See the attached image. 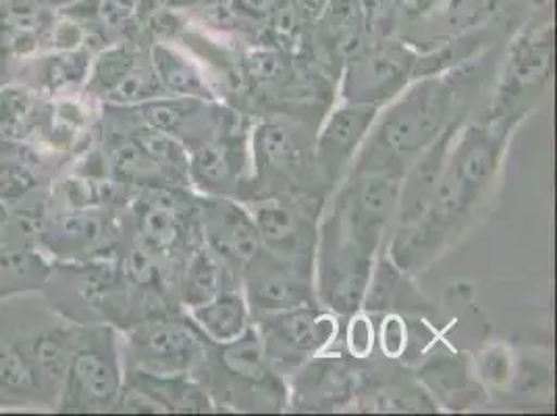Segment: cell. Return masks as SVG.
I'll list each match as a JSON object with an SVG mask.
<instances>
[{"label": "cell", "mask_w": 557, "mask_h": 416, "mask_svg": "<svg viewBox=\"0 0 557 416\" xmlns=\"http://www.w3.org/2000/svg\"><path fill=\"white\" fill-rule=\"evenodd\" d=\"M510 125L497 121L458 127L426 215L414 228L394 233L387 258L397 269H422L472 223L502 171Z\"/></svg>", "instance_id": "cell-1"}, {"label": "cell", "mask_w": 557, "mask_h": 416, "mask_svg": "<svg viewBox=\"0 0 557 416\" xmlns=\"http://www.w3.org/2000/svg\"><path fill=\"white\" fill-rule=\"evenodd\" d=\"M456 84L447 75H424L387 102L372 123L349 171H387L404 180L410 164L454 123Z\"/></svg>", "instance_id": "cell-2"}, {"label": "cell", "mask_w": 557, "mask_h": 416, "mask_svg": "<svg viewBox=\"0 0 557 416\" xmlns=\"http://www.w3.org/2000/svg\"><path fill=\"white\" fill-rule=\"evenodd\" d=\"M314 138L289 115L262 117L250 127L252 180L260 196H285L308 205L325 189L314 167ZM326 196V194H325Z\"/></svg>", "instance_id": "cell-3"}, {"label": "cell", "mask_w": 557, "mask_h": 416, "mask_svg": "<svg viewBox=\"0 0 557 416\" xmlns=\"http://www.w3.org/2000/svg\"><path fill=\"white\" fill-rule=\"evenodd\" d=\"M210 344L186 317L157 315L134 325L121 354L129 369L152 375H194L205 363Z\"/></svg>", "instance_id": "cell-4"}, {"label": "cell", "mask_w": 557, "mask_h": 416, "mask_svg": "<svg viewBox=\"0 0 557 416\" xmlns=\"http://www.w3.org/2000/svg\"><path fill=\"white\" fill-rule=\"evenodd\" d=\"M260 331L271 367L283 377H292L306 363L326 352L337 342L342 317L317 304L252 317Z\"/></svg>", "instance_id": "cell-5"}, {"label": "cell", "mask_w": 557, "mask_h": 416, "mask_svg": "<svg viewBox=\"0 0 557 416\" xmlns=\"http://www.w3.org/2000/svg\"><path fill=\"white\" fill-rule=\"evenodd\" d=\"M123 354L115 331L96 327L77 335L63 386L70 411H111L123 392Z\"/></svg>", "instance_id": "cell-6"}, {"label": "cell", "mask_w": 557, "mask_h": 416, "mask_svg": "<svg viewBox=\"0 0 557 416\" xmlns=\"http://www.w3.org/2000/svg\"><path fill=\"white\" fill-rule=\"evenodd\" d=\"M417 54L410 48L385 40H369L344 61L339 102L383 109L404 93L417 73Z\"/></svg>", "instance_id": "cell-7"}, {"label": "cell", "mask_w": 557, "mask_h": 416, "mask_svg": "<svg viewBox=\"0 0 557 416\" xmlns=\"http://www.w3.org/2000/svg\"><path fill=\"white\" fill-rule=\"evenodd\" d=\"M250 127L198 142L187 150V182L198 196H227L242 200L246 185L255 187L250 159Z\"/></svg>", "instance_id": "cell-8"}, {"label": "cell", "mask_w": 557, "mask_h": 416, "mask_svg": "<svg viewBox=\"0 0 557 416\" xmlns=\"http://www.w3.org/2000/svg\"><path fill=\"white\" fill-rule=\"evenodd\" d=\"M246 205L267 253L314 269L321 210L285 196H258Z\"/></svg>", "instance_id": "cell-9"}, {"label": "cell", "mask_w": 557, "mask_h": 416, "mask_svg": "<svg viewBox=\"0 0 557 416\" xmlns=\"http://www.w3.org/2000/svg\"><path fill=\"white\" fill-rule=\"evenodd\" d=\"M202 244L235 278L262 253L260 235L246 203L227 196H198Z\"/></svg>", "instance_id": "cell-10"}, {"label": "cell", "mask_w": 557, "mask_h": 416, "mask_svg": "<svg viewBox=\"0 0 557 416\" xmlns=\"http://www.w3.org/2000/svg\"><path fill=\"white\" fill-rule=\"evenodd\" d=\"M86 93L107 107H136L166 96L150 63V52L121 45L102 48L86 79Z\"/></svg>", "instance_id": "cell-11"}, {"label": "cell", "mask_w": 557, "mask_h": 416, "mask_svg": "<svg viewBox=\"0 0 557 416\" xmlns=\"http://www.w3.org/2000/svg\"><path fill=\"white\" fill-rule=\"evenodd\" d=\"M379 107L339 102L314 136V167L326 196L346 180L364 139L371 134Z\"/></svg>", "instance_id": "cell-12"}, {"label": "cell", "mask_w": 557, "mask_h": 416, "mask_svg": "<svg viewBox=\"0 0 557 416\" xmlns=\"http://www.w3.org/2000/svg\"><path fill=\"white\" fill-rule=\"evenodd\" d=\"M242 292L252 317L317 304L314 269L262 253L239 276Z\"/></svg>", "instance_id": "cell-13"}, {"label": "cell", "mask_w": 557, "mask_h": 416, "mask_svg": "<svg viewBox=\"0 0 557 416\" xmlns=\"http://www.w3.org/2000/svg\"><path fill=\"white\" fill-rule=\"evenodd\" d=\"M362 360L326 356L325 352L306 363L294 377L289 388V406H304L302 411H344L356 404L362 395L364 375Z\"/></svg>", "instance_id": "cell-14"}, {"label": "cell", "mask_w": 557, "mask_h": 416, "mask_svg": "<svg viewBox=\"0 0 557 416\" xmlns=\"http://www.w3.org/2000/svg\"><path fill=\"white\" fill-rule=\"evenodd\" d=\"M552 71V32L549 25L541 34L520 38L511 50L502 88L495 96L493 119H499L504 109H518V100L534 98L541 93Z\"/></svg>", "instance_id": "cell-15"}, {"label": "cell", "mask_w": 557, "mask_h": 416, "mask_svg": "<svg viewBox=\"0 0 557 416\" xmlns=\"http://www.w3.org/2000/svg\"><path fill=\"white\" fill-rule=\"evenodd\" d=\"M470 367L460 356H431L418 369V383L435 406L445 411H466L483 402L476 379L470 377Z\"/></svg>", "instance_id": "cell-16"}, {"label": "cell", "mask_w": 557, "mask_h": 416, "mask_svg": "<svg viewBox=\"0 0 557 416\" xmlns=\"http://www.w3.org/2000/svg\"><path fill=\"white\" fill-rule=\"evenodd\" d=\"M186 315L212 346L230 344L252 325V310L242 292V285L221 290L205 304L186 310Z\"/></svg>", "instance_id": "cell-17"}, {"label": "cell", "mask_w": 557, "mask_h": 416, "mask_svg": "<svg viewBox=\"0 0 557 416\" xmlns=\"http://www.w3.org/2000/svg\"><path fill=\"white\" fill-rule=\"evenodd\" d=\"M148 52L152 70L166 96L221 100L210 84L207 71L184 48L175 47L173 42H152Z\"/></svg>", "instance_id": "cell-18"}, {"label": "cell", "mask_w": 557, "mask_h": 416, "mask_svg": "<svg viewBox=\"0 0 557 416\" xmlns=\"http://www.w3.org/2000/svg\"><path fill=\"white\" fill-rule=\"evenodd\" d=\"M230 285H239V279L202 244L184 260L175 283V296L180 306L189 310Z\"/></svg>", "instance_id": "cell-19"}, {"label": "cell", "mask_w": 557, "mask_h": 416, "mask_svg": "<svg viewBox=\"0 0 557 416\" xmlns=\"http://www.w3.org/2000/svg\"><path fill=\"white\" fill-rule=\"evenodd\" d=\"M111 223L98 208H75L52 223L50 244L67 253H90L107 246Z\"/></svg>", "instance_id": "cell-20"}, {"label": "cell", "mask_w": 557, "mask_h": 416, "mask_svg": "<svg viewBox=\"0 0 557 416\" xmlns=\"http://www.w3.org/2000/svg\"><path fill=\"white\" fill-rule=\"evenodd\" d=\"M75 342L77 335L70 329L47 331L34 342L32 358L27 360L34 369L38 386H48L54 392H63Z\"/></svg>", "instance_id": "cell-21"}, {"label": "cell", "mask_w": 557, "mask_h": 416, "mask_svg": "<svg viewBox=\"0 0 557 416\" xmlns=\"http://www.w3.org/2000/svg\"><path fill=\"white\" fill-rule=\"evenodd\" d=\"M38 119V98L25 86L0 88V136L22 139Z\"/></svg>", "instance_id": "cell-22"}, {"label": "cell", "mask_w": 557, "mask_h": 416, "mask_svg": "<svg viewBox=\"0 0 557 416\" xmlns=\"http://www.w3.org/2000/svg\"><path fill=\"white\" fill-rule=\"evenodd\" d=\"M242 73L255 88L271 90L289 79L292 61L281 48H252L242 59Z\"/></svg>", "instance_id": "cell-23"}, {"label": "cell", "mask_w": 557, "mask_h": 416, "mask_svg": "<svg viewBox=\"0 0 557 416\" xmlns=\"http://www.w3.org/2000/svg\"><path fill=\"white\" fill-rule=\"evenodd\" d=\"M90 68H92V50L88 48L54 50V54L48 57L42 79L52 93H57L67 86L86 82Z\"/></svg>", "instance_id": "cell-24"}, {"label": "cell", "mask_w": 557, "mask_h": 416, "mask_svg": "<svg viewBox=\"0 0 557 416\" xmlns=\"http://www.w3.org/2000/svg\"><path fill=\"white\" fill-rule=\"evenodd\" d=\"M38 388L29 360L17 347L0 342V392L32 393Z\"/></svg>", "instance_id": "cell-25"}, {"label": "cell", "mask_w": 557, "mask_h": 416, "mask_svg": "<svg viewBox=\"0 0 557 416\" xmlns=\"http://www.w3.org/2000/svg\"><path fill=\"white\" fill-rule=\"evenodd\" d=\"M476 377L485 390H504L513 381V356L506 346H491L476 360Z\"/></svg>", "instance_id": "cell-26"}, {"label": "cell", "mask_w": 557, "mask_h": 416, "mask_svg": "<svg viewBox=\"0 0 557 416\" xmlns=\"http://www.w3.org/2000/svg\"><path fill=\"white\" fill-rule=\"evenodd\" d=\"M348 329H346V347L348 354L356 360L371 358L372 347L376 344V329L372 323V317L364 310H358L346 317Z\"/></svg>", "instance_id": "cell-27"}, {"label": "cell", "mask_w": 557, "mask_h": 416, "mask_svg": "<svg viewBox=\"0 0 557 416\" xmlns=\"http://www.w3.org/2000/svg\"><path fill=\"white\" fill-rule=\"evenodd\" d=\"M376 342H379V346H381L383 354L387 358H392V360L401 358L408 352L410 344H412L410 329H408V325L404 321V317L394 315V313L385 315L379 331H376Z\"/></svg>", "instance_id": "cell-28"}, {"label": "cell", "mask_w": 557, "mask_h": 416, "mask_svg": "<svg viewBox=\"0 0 557 416\" xmlns=\"http://www.w3.org/2000/svg\"><path fill=\"white\" fill-rule=\"evenodd\" d=\"M36 184L34 173L22 162H0V203L22 200Z\"/></svg>", "instance_id": "cell-29"}, {"label": "cell", "mask_w": 557, "mask_h": 416, "mask_svg": "<svg viewBox=\"0 0 557 416\" xmlns=\"http://www.w3.org/2000/svg\"><path fill=\"white\" fill-rule=\"evenodd\" d=\"M287 0H227V9L237 20L252 24H271Z\"/></svg>", "instance_id": "cell-30"}, {"label": "cell", "mask_w": 557, "mask_h": 416, "mask_svg": "<svg viewBox=\"0 0 557 416\" xmlns=\"http://www.w3.org/2000/svg\"><path fill=\"white\" fill-rule=\"evenodd\" d=\"M326 0H287V7L296 15L298 24H317L325 11Z\"/></svg>", "instance_id": "cell-31"}, {"label": "cell", "mask_w": 557, "mask_h": 416, "mask_svg": "<svg viewBox=\"0 0 557 416\" xmlns=\"http://www.w3.org/2000/svg\"><path fill=\"white\" fill-rule=\"evenodd\" d=\"M109 2H113L116 7H121L134 15H138L144 9H154V0H109Z\"/></svg>", "instance_id": "cell-32"}, {"label": "cell", "mask_w": 557, "mask_h": 416, "mask_svg": "<svg viewBox=\"0 0 557 416\" xmlns=\"http://www.w3.org/2000/svg\"><path fill=\"white\" fill-rule=\"evenodd\" d=\"M7 223H9V212H7V207H4V203H0V233L4 232Z\"/></svg>", "instance_id": "cell-33"}, {"label": "cell", "mask_w": 557, "mask_h": 416, "mask_svg": "<svg viewBox=\"0 0 557 416\" xmlns=\"http://www.w3.org/2000/svg\"><path fill=\"white\" fill-rule=\"evenodd\" d=\"M2 54H4V52H2V48H0V59H2Z\"/></svg>", "instance_id": "cell-34"}, {"label": "cell", "mask_w": 557, "mask_h": 416, "mask_svg": "<svg viewBox=\"0 0 557 416\" xmlns=\"http://www.w3.org/2000/svg\"><path fill=\"white\" fill-rule=\"evenodd\" d=\"M0 2H4V0H0Z\"/></svg>", "instance_id": "cell-35"}]
</instances>
